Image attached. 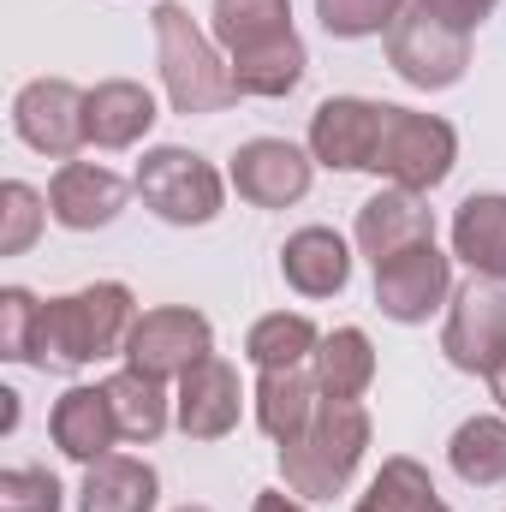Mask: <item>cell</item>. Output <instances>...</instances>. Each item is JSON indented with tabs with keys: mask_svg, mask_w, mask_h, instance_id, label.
I'll return each mask as SVG.
<instances>
[{
	"mask_svg": "<svg viewBox=\"0 0 506 512\" xmlns=\"http://www.w3.org/2000/svg\"><path fill=\"white\" fill-rule=\"evenodd\" d=\"M209 36L227 48L239 96L274 102L304 84V42L292 30V0H215L209 6Z\"/></svg>",
	"mask_w": 506,
	"mask_h": 512,
	"instance_id": "1",
	"label": "cell"
},
{
	"mask_svg": "<svg viewBox=\"0 0 506 512\" xmlns=\"http://www.w3.org/2000/svg\"><path fill=\"white\" fill-rule=\"evenodd\" d=\"M131 328H137V298L126 280H96V286L66 292V298H48L42 328H36V370L102 364V358L126 352Z\"/></svg>",
	"mask_w": 506,
	"mask_h": 512,
	"instance_id": "2",
	"label": "cell"
},
{
	"mask_svg": "<svg viewBox=\"0 0 506 512\" xmlns=\"http://www.w3.org/2000/svg\"><path fill=\"white\" fill-rule=\"evenodd\" d=\"M364 453H370L364 399H322L316 417L304 423V435H292L280 447V477H286V489L298 501H334L358 477Z\"/></svg>",
	"mask_w": 506,
	"mask_h": 512,
	"instance_id": "3",
	"label": "cell"
},
{
	"mask_svg": "<svg viewBox=\"0 0 506 512\" xmlns=\"http://www.w3.org/2000/svg\"><path fill=\"white\" fill-rule=\"evenodd\" d=\"M155 24V60H161V90L173 102V114H221L239 102V78L233 60H221V42L209 30H197V18L179 0H161L149 12Z\"/></svg>",
	"mask_w": 506,
	"mask_h": 512,
	"instance_id": "4",
	"label": "cell"
},
{
	"mask_svg": "<svg viewBox=\"0 0 506 512\" xmlns=\"http://www.w3.org/2000/svg\"><path fill=\"white\" fill-rule=\"evenodd\" d=\"M137 197L143 209H155L167 227H209L227 203V179L215 173V161H203L197 149L161 143L137 161Z\"/></svg>",
	"mask_w": 506,
	"mask_h": 512,
	"instance_id": "5",
	"label": "cell"
},
{
	"mask_svg": "<svg viewBox=\"0 0 506 512\" xmlns=\"http://www.w3.org/2000/svg\"><path fill=\"white\" fill-rule=\"evenodd\" d=\"M453 161H459V131L447 126L441 114H417V108H393V102H387L376 161H370L376 179L429 197V191L453 173Z\"/></svg>",
	"mask_w": 506,
	"mask_h": 512,
	"instance_id": "6",
	"label": "cell"
},
{
	"mask_svg": "<svg viewBox=\"0 0 506 512\" xmlns=\"http://www.w3.org/2000/svg\"><path fill=\"white\" fill-rule=\"evenodd\" d=\"M441 352L453 370L465 376H495L506 364V286L501 280H483L471 274L453 304H447V328H441Z\"/></svg>",
	"mask_w": 506,
	"mask_h": 512,
	"instance_id": "7",
	"label": "cell"
},
{
	"mask_svg": "<svg viewBox=\"0 0 506 512\" xmlns=\"http://www.w3.org/2000/svg\"><path fill=\"white\" fill-rule=\"evenodd\" d=\"M387 66L411 90H453L471 72V36L429 18L423 6H405L387 30Z\"/></svg>",
	"mask_w": 506,
	"mask_h": 512,
	"instance_id": "8",
	"label": "cell"
},
{
	"mask_svg": "<svg viewBox=\"0 0 506 512\" xmlns=\"http://www.w3.org/2000/svg\"><path fill=\"white\" fill-rule=\"evenodd\" d=\"M215 352V328L203 310L191 304H161V310H143L137 328L126 340V364L155 376V382H179L191 364H203Z\"/></svg>",
	"mask_w": 506,
	"mask_h": 512,
	"instance_id": "9",
	"label": "cell"
},
{
	"mask_svg": "<svg viewBox=\"0 0 506 512\" xmlns=\"http://www.w3.org/2000/svg\"><path fill=\"white\" fill-rule=\"evenodd\" d=\"M84 96L90 90H78L72 78H30L12 96V131L36 155H48V161H72L90 143V131H84Z\"/></svg>",
	"mask_w": 506,
	"mask_h": 512,
	"instance_id": "10",
	"label": "cell"
},
{
	"mask_svg": "<svg viewBox=\"0 0 506 512\" xmlns=\"http://www.w3.org/2000/svg\"><path fill=\"white\" fill-rule=\"evenodd\" d=\"M233 191L256 203V209H292L310 197V179H316V155L286 143V137H251L233 149V167H227Z\"/></svg>",
	"mask_w": 506,
	"mask_h": 512,
	"instance_id": "11",
	"label": "cell"
},
{
	"mask_svg": "<svg viewBox=\"0 0 506 512\" xmlns=\"http://www.w3.org/2000/svg\"><path fill=\"white\" fill-rule=\"evenodd\" d=\"M447 298H453V256L435 251V239L387 256L376 268V310L387 322L417 328V322H429Z\"/></svg>",
	"mask_w": 506,
	"mask_h": 512,
	"instance_id": "12",
	"label": "cell"
},
{
	"mask_svg": "<svg viewBox=\"0 0 506 512\" xmlns=\"http://www.w3.org/2000/svg\"><path fill=\"white\" fill-rule=\"evenodd\" d=\"M381 114H387V102H370V96H328L310 114V155H316V167L370 173L376 143H381Z\"/></svg>",
	"mask_w": 506,
	"mask_h": 512,
	"instance_id": "13",
	"label": "cell"
},
{
	"mask_svg": "<svg viewBox=\"0 0 506 512\" xmlns=\"http://www.w3.org/2000/svg\"><path fill=\"white\" fill-rule=\"evenodd\" d=\"M239 411H245V382L239 370L209 352L203 364H191L179 376V393H173V423L191 435V441H221L239 429Z\"/></svg>",
	"mask_w": 506,
	"mask_h": 512,
	"instance_id": "14",
	"label": "cell"
},
{
	"mask_svg": "<svg viewBox=\"0 0 506 512\" xmlns=\"http://www.w3.org/2000/svg\"><path fill=\"white\" fill-rule=\"evenodd\" d=\"M137 185H126L114 167H96V161H60L54 179H48V215L66 227V233H96L108 221H120L126 197Z\"/></svg>",
	"mask_w": 506,
	"mask_h": 512,
	"instance_id": "15",
	"label": "cell"
},
{
	"mask_svg": "<svg viewBox=\"0 0 506 512\" xmlns=\"http://www.w3.org/2000/svg\"><path fill=\"white\" fill-rule=\"evenodd\" d=\"M352 239H358V251L370 256V268H381L387 256L411 251V245H429V239H435V215H429V203H423L417 191L387 185V191H376V197L358 209Z\"/></svg>",
	"mask_w": 506,
	"mask_h": 512,
	"instance_id": "16",
	"label": "cell"
},
{
	"mask_svg": "<svg viewBox=\"0 0 506 512\" xmlns=\"http://www.w3.org/2000/svg\"><path fill=\"white\" fill-rule=\"evenodd\" d=\"M48 435L66 459L78 465H96L114 453L120 441V423H114V405H108V387H66L48 411Z\"/></svg>",
	"mask_w": 506,
	"mask_h": 512,
	"instance_id": "17",
	"label": "cell"
},
{
	"mask_svg": "<svg viewBox=\"0 0 506 512\" xmlns=\"http://www.w3.org/2000/svg\"><path fill=\"white\" fill-rule=\"evenodd\" d=\"M280 274L298 298H340L352 280V251L334 227H298L280 245Z\"/></svg>",
	"mask_w": 506,
	"mask_h": 512,
	"instance_id": "18",
	"label": "cell"
},
{
	"mask_svg": "<svg viewBox=\"0 0 506 512\" xmlns=\"http://www.w3.org/2000/svg\"><path fill=\"white\" fill-rule=\"evenodd\" d=\"M155 96L137 84V78H108L84 96V131H90V149H131L143 143L155 126Z\"/></svg>",
	"mask_w": 506,
	"mask_h": 512,
	"instance_id": "19",
	"label": "cell"
},
{
	"mask_svg": "<svg viewBox=\"0 0 506 512\" xmlns=\"http://www.w3.org/2000/svg\"><path fill=\"white\" fill-rule=\"evenodd\" d=\"M161 501V477L149 459L137 453H108L96 465H84L78 483V512H155Z\"/></svg>",
	"mask_w": 506,
	"mask_h": 512,
	"instance_id": "20",
	"label": "cell"
},
{
	"mask_svg": "<svg viewBox=\"0 0 506 512\" xmlns=\"http://www.w3.org/2000/svg\"><path fill=\"white\" fill-rule=\"evenodd\" d=\"M453 256L471 274L506 286V191H471L453 209Z\"/></svg>",
	"mask_w": 506,
	"mask_h": 512,
	"instance_id": "21",
	"label": "cell"
},
{
	"mask_svg": "<svg viewBox=\"0 0 506 512\" xmlns=\"http://www.w3.org/2000/svg\"><path fill=\"white\" fill-rule=\"evenodd\" d=\"M256 429L286 447L292 435H304V423L316 417L322 405V387H316V370L298 364V370H256Z\"/></svg>",
	"mask_w": 506,
	"mask_h": 512,
	"instance_id": "22",
	"label": "cell"
},
{
	"mask_svg": "<svg viewBox=\"0 0 506 512\" xmlns=\"http://www.w3.org/2000/svg\"><path fill=\"white\" fill-rule=\"evenodd\" d=\"M310 370H316L322 399H364L376 382V346L364 328H334V334H322Z\"/></svg>",
	"mask_w": 506,
	"mask_h": 512,
	"instance_id": "23",
	"label": "cell"
},
{
	"mask_svg": "<svg viewBox=\"0 0 506 512\" xmlns=\"http://www.w3.org/2000/svg\"><path fill=\"white\" fill-rule=\"evenodd\" d=\"M108 405H114V423H120V441H137V447H149V441H161L167 435V423H173V411H167V393L155 376H143V370H114L108 376Z\"/></svg>",
	"mask_w": 506,
	"mask_h": 512,
	"instance_id": "24",
	"label": "cell"
},
{
	"mask_svg": "<svg viewBox=\"0 0 506 512\" xmlns=\"http://www.w3.org/2000/svg\"><path fill=\"white\" fill-rule=\"evenodd\" d=\"M447 465L471 489L506 483V417H465L447 441Z\"/></svg>",
	"mask_w": 506,
	"mask_h": 512,
	"instance_id": "25",
	"label": "cell"
},
{
	"mask_svg": "<svg viewBox=\"0 0 506 512\" xmlns=\"http://www.w3.org/2000/svg\"><path fill=\"white\" fill-rule=\"evenodd\" d=\"M352 512H453V507L435 495L429 465H417L411 453H393L376 477H370V489L358 495Z\"/></svg>",
	"mask_w": 506,
	"mask_h": 512,
	"instance_id": "26",
	"label": "cell"
},
{
	"mask_svg": "<svg viewBox=\"0 0 506 512\" xmlns=\"http://www.w3.org/2000/svg\"><path fill=\"white\" fill-rule=\"evenodd\" d=\"M316 346H322V334H316V322L298 316V310L256 316L251 334H245V358H251L256 370H298V364L316 358Z\"/></svg>",
	"mask_w": 506,
	"mask_h": 512,
	"instance_id": "27",
	"label": "cell"
},
{
	"mask_svg": "<svg viewBox=\"0 0 506 512\" xmlns=\"http://www.w3.org/2000/svg\"><path fill=\"white\" fill-rule=\"evenodd\" d=\"M42 221H54V215H48V197H42L36 185H24V179H6V185H0V256L30 251L36 233H42Z\"/></svg>",
	"mask_w": 506,
	"mask_h": 512,
	"instance_id": "28",
	"label": "cell"
},
{
	"mask_svg": "<svg viewBox=\"0 0 506 512\" xmlns=\"http://www.w3.org/2000/svg\"><path fill=\"white\" fill-rule=\"evenodd\" d=\"M399 12H405V0H316V18H322V30H328V36H340V42L387 36Z\"/></svg>",
	"mask_w": 506,
	"mask_h": 512,
	"instance_id": "29",
	"label": "cell"
},
{
	"mask_svg": "<svg viewBox=\"0 0 506 512\" xmlns=\"http://www.w3.org/2000/svg\"><path fill=\"white\" fill-rule=\"evenodd\" d=\"M36 328H42V298L24 286H6L0 292V358L36 364Z\"/></svg>",
	"mask_w": 506,
	"mask_h": 512,
	"instance_id": "30",
	"label": "cell"
},
{
	"mask_svg": "<svg viewBox=\"0 0 506 512\" xmlns=\"http://www.w3.org/2000/svg\"><path fill=\"white\" fill-rule=\"evenodd\" d=\"M0 512H60V477L42 465H6L0 471Z\"/></svg>",
	"mask_w": 506,
	"mask_h": 512,
	"instance_id": "31",
	"label": "cell"
},
{
	"mask_svg": "<svg viewBox=\"0 0 506 512\" xmlns=\"http://www.w3.org/2000/svg\"><path fill=\"white\" fill-rule=\"evenodd\" d=\"M417 6H423L429 18H441V24H453V30H465V36H471V30H477L501 0H417Z\"/></svg>",
	"mask_w": 506,
	"mask_h": 512,
	"instance_id": "32",
	"label": "cell"
},
{
	"mask_svg": "<svg viewBox=\"0 0 506 512\" xmlns=\"http://www.w3.org/2000/svg\"><path fill=\"white\" fill-rule=\"evenodd\" d=\"M251 512H310L304 501H292V489H268V495H256Z\"/></svg>",
	"mask_w": 506,
	"mask_h": 512,
	"instance_id": "33",
	"label": "cell"
},
{
	"mask_svg": "<svg viewBox=\"0 0 506 512\" xmlns=\"http://www.w3.org/2000/svg\"><path fill=\"white\" fill-rule=\"evenodd\" d=\"M489 393H495V405H501V411H506V364H501V370H495V376H489Z\"/></svg>",
	"mask_w": 506,
	"mask_h": 512,
	"instance_id": "34",
	"label": "cell"
},
{
	"mask_svg": "<svg viewBox=\"0 0 506 512\" xmlns=\"http://www.w3.org/2000/svg\"><path fill=\"white\" fill-rule=\"evenodd\" d=\"M179 512H209V507H179Z\"/></svg>",
	"mask_w": 506,
	"mask_h": 512,
	"instance_id": "35",
	"label": "cell"
}]
</instances>
